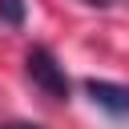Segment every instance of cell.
Listing matches in <instances>:
<instances>
[{"instance_id": "cell-1", "label": "cell", "mask_w": 129, "mask_h": 129, "mask_svg": "<svg viewBox=\"0 0 129 129\" xmlns=\"http://www.w3.org/2000/svg\"><path fill=\"white\" fill-rule=\"evenodd\" d=\"M24 69H28L32 85H36L40 93H48L52 101H69V77H64V64H60L44 44H32V48H28Z\"/></svg>"}, {"instance_id": "cell-2", "label": "cell", "mask_w": 129, "mask_h": 129, "mask_svg": "<svg viewBox=\"0 0 129 129\" xmlns=\"http://www.w3.org/2000/svg\"><path fill=\"white\" fill-rule=\"evenodd\" d=\"M85 93L97 109H105L109 117H129V89L113 85V81H85Z\"/></svg>"}, {"instance_id": "cell-3", "label": "cell", "mask_w": 129, "mask_h": 129, "mask_svg": "<svg viewBox=\"0 0 129 129\" xmlns=\"http://www.w3.org/2000/svg\"><path fill=\"white\" fill-rule=\"evenodd\" d=\"M0 24L20 28L24 24V0H0Z\"/></svg>"}, {"instance_id": "cell-4", "label": "cell", "mask_w": 129, "mask_h": 129, "mask_svg": "<svg viewBox=\"0 0 129 129\" xmlns=\"http://www.w3.org/2000/svg\"><path fill=\"white\" fill-rule=\"evenodd\" d=\"M0 129H40V125H32V121H8V125H0Z\"/></svg>"}, {"instance_id": "cell-5", "label": "cell", "mask_w": 129, "mask_h": 129, "mask_svg": "<svg viewBox=\"0 0 129 129\" xmlns=\"http://www.w3.org/2000/svg\"><path fill=\"white\" fill-rule=\"evenodd\" d=\"M89 4H109V0H89Z\"/></svg>"}]
</instances>
